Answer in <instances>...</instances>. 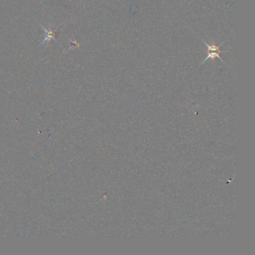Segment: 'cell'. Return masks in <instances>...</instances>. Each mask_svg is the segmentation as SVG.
<instances>
[{
	"instance_id": "1",
	"label": "cell",
	"mask_w": 255,
	"mask_h": 255,
	"mask_svg": "<svg viewBox=\"0 0 255 255\" xmlns=\"http://www.w3.org/2000/svg\"><path fill=\"white\" fill-rule=\"evenodd\" d=\"M204 44H206V46H207L208 55H207V57L205 58L204 61H203V62H206L207 58H216V57L219 58L222 62H224L223 60H222V58H221L220 55H219V53H220V52H224V51L219 50V47H220V46H222L223 44H222L221 45H219V46H216V45H212V46H210V45L207 44V43H206V42H204Z\"/></svg>"
},
{
	"instance_id": "2",
	"label": "cell",
	"mask_w": 255,
	"mask_h": 255,
	"mask_svg": "<svg viewBox=\"0 0 255 255\" xmlns=\"http://www.w3.org/2000/svg\"><path fill=\"white\" fill-rule=\"evenodd\" d=\"M41 27H42V28H44V30H45V32H46V38H45V40H44L43 42L44 43V42H46V41H49L51 39L55 40V37H54V32H52L51 28H49V30H47V29H46V28H44V27H43L42 25H41ZM44 43H43V44H44Z\"/></svg>"
}]
</instances>
